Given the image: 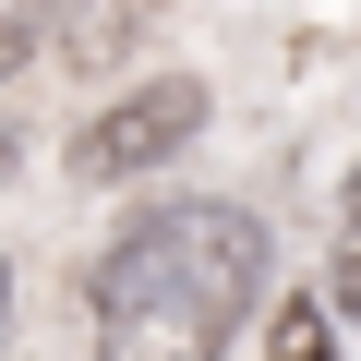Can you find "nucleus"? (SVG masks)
<instances>
[{
  "instance_id": "39448f33",
  "label": "nucleus",
  "mask_w": 361,
  "mask_h": 361,
  "mask_svg": "<svg viewBox=\"0 0 361 361\" xmlns=\"http://www.w3.org/2000/svg\"><path fill=\"white\" fill-rule=\"evenodd\" d=\"M49 25H61V0H0V61H37Z\"/></svg>"
},
{
  "instance_id": "20e7f679",
  "label": "nucleus",
  "mask_w": 361,
  "mask_h": 361,
  "mask_svg": "<svg viewBox=\"0 0 361 361\" xmlns=\"http://www.w3.org/2000/svg\"><path fill=\"white\" fill-rule=\"evenodd\" d=\"M265 361H337V325H325L313 301H289V313L265 325Z\"/></svg>"
},
{
  "instance_id": "423d86ee",
  "label": "nucleus",
  "mask_w": 361,
  "mask_h": 361,
  "mask_svg": "<svg viewBox=\"0 0 361 361\" xmlns=\"http://www.w3.org/2000/svg\"><path fill=\"white\" fill-rule=\"evenodd\" d=\"M337 301L361 313V229H349V253H337Z\"/></svg>"
},
{
  "instance_id": "6e6552de",
  "label": "nucleus",
  "mask_w": 361,
  "mask_h": 361,
  "mask_svg": "<svg viewBox=\"0 0 361 361\" xmlns=\"http://www.w3.org/2000/svg\"><path fill=\"white\" fill-rule=\"evenodd\" d=\"M349 229H361V169H349Z\"/></svg>"
},
{
  "instance_id": "0eeeda50",
  "label": "nucleus",
  "mask_w": 361,
  "mask_h": 361,
  "mask_svg": "<svg viewBox=\"0 0 361 361\" xmlns=\"http://www.w3.org/2000/svg\"><path fill=\"white\" fill-rule=\"evenodd\" d=\"M0 337H13V253H0Z\"/></svg>"
},
{
  "instance_id": "f03ea898",
  "label": "nucleus",
  "mask_w": 361,
  "mask_h": 361,
  "mask_svg": "<svg viewBox=\"0 0 361 361\" xmlns=\"http://www.w3.org/2000/svg\"><path fill=\"white\" fill-rule=\"evenodd\" d=\"M193 133H205V85H193V73H145V85H121V97L73 133V180H133V169L180 157Z\"/></svg>"
},
{
  "instance_id": "1a4fd4ad",
  "label": "nucleus",
  "mask_w": 361,
  "mask_h": 361,
  "mask_svg": "<svg viewBox=\"0 0 361 361\" xmlns=\"http://www.w3.org/2000/svg\"><path fill=\"white\" fill-rule=\"evenodd\" d=\"M0 180H13V133H0Z\"/></svg>"
},
{
  "instance_id": "f257e3e1",
  "label": "nucleus",
  "mask_w": 361,
  "mask_h": 361,
  "mask_svg": "<svg viewBox=\"0 0 361 361\" xmlns=\"http://www.w3.org/2000/svg\"><path fill=\"white\" fill-rule=\"evenodd\" d=\"M253 289H265V229L241 205H157L85 277L97 361H217L241 337Z\"/></svg>"
},
{
  "instance_id": "7ed1b4c3",
  "label": "nucleus",
  "mask_w": 361,
  "mask_h": 361,
  "mask_svg": "<svg viewBox=\"0 0 361 361\" xmlns=\"http://www.w3.org/2000/svg\"><path fill=\"white\" fill-rule=\"evenodd\" d=\"M157 25V0H61V25H49V49L73 61V73H109L133 37Z\"/></svg>"
}]
</instances>
